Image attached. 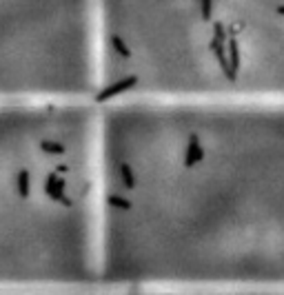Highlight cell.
I'll return each mask as SVG.
<instances>
[{"mask_svg":"<svg viewBox=\"0 0 284 295\" xmlns=\"http://www.w3.org/2000/svg\"><path fill=\"white\" fill-rule=\"evenodd\" d=\"M138 76H127V78H120L118 82H113V85H109L107 89H103L96 96V102H107V100H111L113 96H118V93H125V91H129V89H133V87L138 85Z\"/></svg>","mask_w":284,"mask_h":295,"instance_id":"obj_1","label":"cell"},{"mask_svg":"<svg viewBox=\"0 0 284 295\" xmlns=\"http://www.w3.org/2000/svg\"><path fill=\"white\" fill-rule=\"evenodd\" d=\"M205 160V149H202L198 136H191L189 138V144H187V153H185V166L191 169L193 164H198Z\"/></svg>","mask_w":284,"mask_h":295,"instance_id":"obj_2","label":"cell"},{"mask_svg":"<svg viewBox=\"0 0 284 295\" xmlns=\"http://www.w3.org/2000/svg\"><path fill=\"white\" fill-rule=\"evenodd\" d=\"M211 51L215 53V58H218V65L222 67V71H225L227 80H235V73L231 69V65H229V56H227V49H225V43H215V40H211Z\"/></svg>","mask_w":284,"mask_h":295,"instance_id":"obj_3","label":"cell"},{"mask_svg":"<svg viewBox=\"0 0 284 295\" xmlns=\"http://www.w3.org/2000/svg\"><path fill=\"white\" fill-rule=\"evenodd\" d=\"M227 56H229V65H231V69L233 73L238 76V71H240V47H238V40L231 38V40H227Z\"/></svg>","mask_w":284,"mask_h":295,"instance_id":"obj_4","label":"cell"},{"mask_svg":"<svg viewBox=\"0 0 284 295\" xmlns=\"http://www.w3.org/2000/svg\"><path fill=\"white\" fill-rule=\"evenodd\" d=\"M45 193L49 196L51 200H56V202H60V204H65V206H71L73 202L69 198L65 196V191H60V189H56L53 184H49V182H45Z\"/></svg>","mask_w":284,"mask_h":295,"instance_id":"obj_5","label":"cell"},{"mask_svg":"<svg viewBox=\"0 0 284 295\" xmlns=\"http://www.w3.org/2000/svg\"><path fill=\"white\" fill-rule=\"evenodd\" d=\"M111 47L116 49L118 56H123V58H131V49L127 47V43L120 36H111Z\"/></svg>","mask_w":284,"mask_h":295,"instance_id":"obj_6","label":"cell"},{"mask_svg":"<svg viewBox=\"0 0 284 295\" xmlns=\"http://www.w3.org/2000/svg\"><path fill=\"white\" fill-rule=\"evenodd\" d=\"M18 193H20V198L29 196V173H27L25 169L18 173Z\"/></svg>","mask_w":284,"mask_h":295,"instance_id":"obj_7","label":"cell"},{"mask_svg":"<svg viewBox=\"0 0 284 295\" xmlns=\"http://www.w3.org/2000/svg\"><path fill=\"white\" fill-rule=\"evenodd\" d=\"M120 178H123V182H125L127 189H133V186H136V178H133L129 164H120Z\"/></svg>","mask_w":284,"mask_h":295,"instance_id":"obj_8","label":"cell"},{"mask_svg":"<svg viewBox=\"0 0 284 295\" xmlns=\"http://www.w3.org/2000/svg\"><path fill=\"white\" fill-rule=\"evenodd\" d=\"M40 149L47 151V153H65V144H60V142H51V140H43L40 142Z\"/></svg>","mask_w":284,"mask_h":295,"instance_id":"obj_9","label":"cell"},{"mask_svg":"<svg viewBox=\"0 0 284 295\" xmlns=\"http://www.w3.org/2000/svg\"><path fill=\"white\" fill-rule=\"evenodd\" d=\"M213 40L215 43H227V29L222 23H213Z\"/></svg>","mask_w":284,"mask_h":295,"instance_id":"obj_10","label":"cell"},{"mask_svg":"<svg viewBox=\"0 0 284 295\" xmlns=\"http://www.w3.org/2000/svg\"><path fill=\"white\" fill-rule=\"evenodd\" d=\"M111 206H118V209H131V202L129 200H125V198H120V196H109V200H107Z\"/></svg>","mask_w":284,"mask_h":295,"instance_id":"obj_11","label":"cell"},{"mask_svg":"<svg viewBox=\"0 0 284 295\" xmlns=\"http://www.w3.org/2000/svg\"><path fill=\"white\" fill-rule=\"evenodd\" d=\"M200 5H202V20H211L213 0H200Z\"/></svg>","mask_w":284,"mask_h":295,"instance_id":"obj_12","label":"cell"},{"mask_svg":"<svg viewBox=\"0 0 284 295\" xmlns=\"http://www.w3.org/2000/svg\"><path fill=\"white\" fill-rule=\"evenodd\" d=\"M56 171H58V173H65V171H69V166H67V164H58Z\"/></svg>","mask_w":284,"mask_h":295,"instance_id":"obj_13","label":"cell"},{"mask_svg":"<svg viewBox=\"0 0 284 295\" xmlns=\"http://www.w3.org/2000/svg\"><path fill=\"white\" fill-rule=\"evenodd\" d=\"M275 11H278L280 16H284V5H280V7H278V9H275Z\"/></svg>","mask_w":284,"mask_h":295,"instance_id":"obj_14","label":"cell"}]
</instances>
